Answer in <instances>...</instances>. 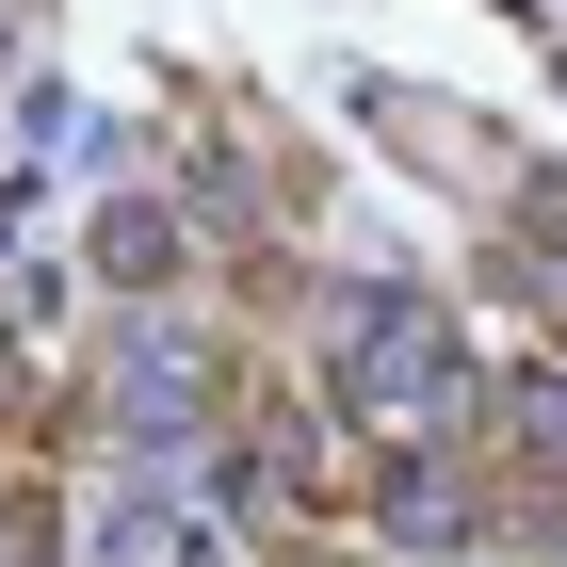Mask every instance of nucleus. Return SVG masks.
I'll return each instance as SVG.
<instances>
[{
    "instance_id": "1",
    "label": "nucleus",
    "mask_w": 567,
    "mask_h": 567,
    "mask_svg": "<svg viewBox=\"0 0 567 567\" xmlns=\"http://www.w3.org/2000/svg\"><path fill=\"white\" fill-rule=\"evenodd\" d=\"M324 390L373 405V422H437V405H471V357H454V324L422 292H357L341 341H324Z\"/></svg>"
},
{
    "instance_id": "2",
    "label": "nucleus",
    "mask_w": 567,
    "mask_h": 567,
    "mask_svg": "<svg viewBox=\"0 0 567 567\" xmlns=\"http://www.w3.org/2000/svg\"><path fill=\"white\" fill-rule=\"evenodd\" d=\"M212 422V357L178 341V324H131V357H114V437H195Z\"/></svg>"
},
{
    "instance_id": "3",
    "label": "nucleus",
    "mask_w": 567,
    "mask_h": 567,
    "mask_svg": "<svg viewBox=\"0 0 567 567\" xmlns=\"http://www.w3.org/2000/svg\"><path fill=\"white\" fill-rule=\"evenodd\" d=\"M97 567H227V535L178 503H97Z\"/></svg>"
},
{
    "instance_id": "4",
    "label": "nucleus",
    "mask_w": 567,
    "mask_h": 567,
    "mask_svg": "<svg viewBox=\"0 0 567 567\" xmlns=\"http://www.w3.org/2000/svg\"><path fill=\"white\" fill-rule=\"evenodd\" d=\"M97 276L163 292V276H178V227H163V212H97Z\"/></svg>"
},
{
    "instance_id": "5",
    "label": "nucleus",
    "mask_w": 567,
    "mask_h": 567,
    "mask_svg": "<svg viewBox=\"0 0 567 567\" xmlns=\"http://www.w3.org/2000/svg\"><path fill=\"white\" fill-rule=\"evenodd\" d=\"M454 519H471V503H454L437 471H390V535H454Z\"/></svg>"
}]
</instances>
